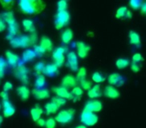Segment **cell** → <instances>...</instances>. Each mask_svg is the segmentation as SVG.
<instances>
[{"instance_id": "1", "label": "cell", "mask_w": 146, "mask_h": 128, "mask_svg": "<svg viewBox=\"0 0 146 128\" xmlns=\"http://www.w3.org/2000/svg\"><path fill=\"white\" fill-rule=\"evenodd\" d=\"M19 10L27 15H36L41 13L46 7L43 0H19Z\"/></svg>"}, {"instance_id": "2", "label": "cell", "mask_w": 146, "mask_h": 128, "mask_svg": "<svg viewBox=\"0 0 146 128\" xmlns=\"http://www.w3.org/2000/svg\"><path fill=\"white\" fill-rule=\"evenodd\" d=\"M10 45L13 48H28L31 45H34L30 38V35H19L15 36L11 40H9Z\"/></svg>"}, {"instance_id": "3", "label": "cell", "mask_w": 146, "mask_h": 128, "mask_svg": "<svg viewBox=\"0 0 146 128\" xmlns=\"http://www.w3.org/2000/svg\"><path fill=\"white\" fill-rule=\"evenodd\" d=\"M69 21H70V14L68 11H57L54 17V26L57 30H59V29H62L63 27L66 26L69 23Z\"/></svg>"}, {"instance_id": "4", "label": "cell", "mask_w": 146, "mask_h": 128, "mask_svg": "<svg viewBox=\"0 0 146 128\" xmlns=\"http://www.w3.org/2000/svg\"><path fill=\"white\" fill-rule=\"evenodd\" d=\"M74 114H75V110L73 109V108H69V109L66 110H61V111H59L56 114L55 120H56V122H59L60 124L70 123L73 120Z\"/></svg>"}, {"instance_id": "5", "label": "cell", "mask_w": 146, "mask_h": 128, "mask_svg": "<svg viewBox=\"0 0 146 128\" xmlns=\"http://www.w3.org/2000/svg\"><path fill=\"white\" fill-rule=\"evenodd\" d=\"M80 121L85 126H93L98 122V116L95 112L83 110L80 115Z\"/></svg>"}, {"instance_id": "6", "label": "cell", "mask_w": 146, "mask_h": 128, "mask_svg": "<svg viewBox=\"0 0 146 128\" xmlns=\"http://www.w3.org/2000/svg\"><path fill=\"white\" fill-rule=\"evenodd\" d=\"M67 52V49L65 47H57L52 51V58L54 60V63L58 67L64 64L65 62V53Z\"/></svg>"}, {"instance_id": "7", "label": "cell", "mask_w": 146, "mask_h": 128, "mask_svg": "<svg viewBox=\"0 0 146 128\" xmlns=\"http://www.w3.org/2000/svg\"><path fill=\"white\" fill-rule=\"evenodd\" d=\"M28 74H29V69L25 65H23V64H19L14 71V76L19 81L22 82L23 84H27L29 82Z\"/></svg>"}, {"instance_id": "8", "label": "cell", "mask_w": 146, "mask_h": 128, "mask_svg": "<svg viewBox=\"0 0 146 128\" xmlns=\"http://www.w3.org/2000/svg\"><path fill=\"white\" fill-rule=\"evenodd\" d=\"M7 29H8V33L6 35L7 40H11L12 38H14L15 36H17L19 33V24L16 21V19L13 18L10 21L7 22Z\"/></svg>"}, {"instance_id": "9", "label": "cell", "mask_w": 146, "mask_h": 128, "mask_svg": "<svg viewBox=\"0 0 146 128\" xmlns=\"http://www.w3.org/2000/svg\"><path fill=\"white\" fill-rule=\"evenodd\" d=\"M67 66L72 71L78 70V56L74 51H70L67 53Z\"/></svg>"}, {"instance_id": "10", "label": "cell", "mask_w": 146, "mask_h": 128, "mask_svg": "<svg viewBox=\"0 0 146 128\" xmlns=\"http://www.w3.org/2000/svg\"><path fill=\"white\" fill-rule=\"evenodd\" d=\"M76 48H77V56L80 57V58H86L89 54V51H90V46L88 44L84 42H79L76 43Z\"/></svg>"}, {"instance_id": "11", "label": "cell", "mask_w": 146, "mask_h": 128, "mask_svg": "<svg viewBox=\"0 0 146 128\" xmlns=\"http://www.w3.org/2000/svg\"><path fill=\"white\" fill-rule=\"evenodd\" d=\"M102 109V103L99 100H89L85 103L83 110H87V111L91 112H99Z\"/></svg>"}, {"instance_id": "12", "label": "cell", "mask_w": 146, "mask_h": 128, "mask_svg": "<svg viewBox=\"0 0 146 128\" xmlns=\"http://www.w3.org/2000/svg\"><path fill=\"white\" fill-rule=\"evenodd\" d=\"M53 92L56 94L57 96H60L62 98H65L66 100H72L73 95L71 93V91H69L66 87L64 86H59V87H54L53 88Z\"/></svg>"}, {"instance_id": "13", "label": "cell", "mask_w": 146, "mask_h": 128, "mask_svg": "<svg viewBox=\"0 0 146 128\" xmlns=\"http://www.w3.org/2000/svg\"><path fill=\"white\" fill-rule=\"evenodd\" d=\"M2 109L4 117H11L15 114V108L12 105V103L9 101V99L2 100Z\"/></svg>"}, {"instance_id": "14", "label": "cell", "mask_w": 146, "mask_h": 128, "mask_svg": "<svg viewBox=\"0 0 146 128\" xmlns=\"http://www.w3.org/2000/svg\"><path fill=\"white\" fill-rule=\"evenodd\" d=\"M104 95L106 97L110 98V99H116L120 96V92L117 88H115V86L113 85H108L104 88Z\"/></svg>"}, {"instance_id": "15", "label": "cell", "mask_w": 146, "mask_h": 128, "mask_svg": "<svg viewBox=\"0 0 146 128\" xmlns=\"http://www.w3.org/2000/svg\"><path fill=\"white\" fill-rule=\"evenodd\" d=\"M108 82L110 85L113 86H122L125 82L124 78L118 73H112L108 76Z\"/></svg>"}, {"instance_id": "16", "label": "cell", "mask_w": 146, "mask_h": 128, "mask_svg": "<svg viewBox=\"0 0 146 128\" xmlns=\"http://www.w3.org/2000/svg\"><path fill=\"white\" fill-rule=\"evenodd\" d=\"M32 94L36 99L38 100H43L46 99L50 96V92L49 90L45 89V88H34L32 90Z\"/></svg>"}, {"instance_id": "17", "label": "cell", "mask_w": 146, "mask_h": 128, "mask_svg": "<svg viewBox=\"0 0 146 128\" xmlns=\"http://www.w3.org/2000/svg\"><path fill=\"white\" fill-rule=\"evenodd\" d=\"M76 84H77V79L71 74L64 76L62 78V81H61V85L66 88H73L74 86H76Z\"/></svg>"}, {"instance_id": "18", "label": "cell", "mask_w": 146, "mask_h": 128, "mask_svg": "<svg viewBox=\"0 0 146 128\" xmlns=\"http://www.w3.org/2000/svg\"><path fill=\"white\" fill-rule=\"evenodd\" d=\"M5 56H6L8 65H10L11 67H15V66L18 64V62H19L18 55H16L15 53H13L12 51H10V50L5 51Z\"/></svg>"}, {"instance_id": "19", "label": "cell", "mask_w": 146, "mask_h": 128, "mask_svg": "<svg viewBox=\"0 0 146 128\" xmlns=\"http://www.w3.org/2000/svg\"><path fill=\"white\" fill-rule=\"evenodd\" d=\"M58 66L55 64V63H50V64H47L45 65V69L43 74H45L48 77H53L58 73Z\"/></svg>"}, {"instance_id": "20", "label": "cell", "mask_w": 146, "mask_h": 128, "mask_svg": "<svg viewBox=\"0 0 146 128\" xmlns=\"http://www.w3.org/2000/svg\"><path fill=\"white\" fill-rule=\"evenodd\" d=\"M16 92L17 95L20 97L21 100H27L29 98V96H30V90L25 85H21L19 87H17Z\"/></svg>"}, {"instance_id": "21", "label": "cell", "mask_w": 146, "mask_h": 128, "mask_svg": "<svg viewBox=\"0 0 146 128\" xmlns=\"http://www.w3.org/2000/svg\"><path fill=\"white\" fill-rule=\"evenodd\" d=\"M87 95L89 98H91V99H95V98H98L101 96L102 92H101V88H100L99 85H94L92 86L90 89L87 90Z\"/></svg>"}, {"instance_id": "22", "label": "cell", "mask_w": 146, "mask_h": 128, "mask_svg": "<svg viewBox=\"0 0 146 128\" xmlns=\"http://www.w3.org/2000/svg\"><path fill=\"white\" fill-rule=\"evenodd\" d=\"M42 114H43V109L38 104H36L34 107L31 108L30 116H31V118H32V120H34V121H37V120L42 116Z\"/></svg>"}, {"instance_id": "23", "label": "cell", "mask_w": 146, "mask_h": 128, "mask_svg": "<svg viewBox=\"0 0 146 128\" xmlns=\"http://www.w3.org/2000/svg\"><path fill=\"white\" fill-rule=\"evenodd\" d=\"M40 45L45 49L46 52H50L53 50V43L51 41V39L47 36H43L40 39Z\"/></svg>"}, {"instance_id": "24", "label": "cell", "mask_w": 146, "mask_h": 128, "mask_svg": "<svg viewBox=\"0 0 146 128\" xmlns=\"http://www.w3.org/2000/svg\"><path fill=\"white\" fill-rule=\"evenodd\" d=\"M22 26H23V28H24L25 32L32 33V32H35V31H36V29H35V25L31 19H23L22 20Z\"/></svg>"}, {"instance_id": "25", "label": "cell", "mask_w": 146, "mask_h": 128, "mask_svg": "<svg viewBox=\"0 0 146 128\" xmlns=\"http://www.w3.org/2000/svg\"><path fill=\"white\" fill-rule=\"evenodd\" d=\"M73 38V32L71 29H65L62 33H61V40L64 44H68L71 42Z\"/></svg>"}, {"instance_id": "26", "label": "cell", "mask_w": 146, "mask_h": 128, "mask_svg": "<svg viewBox=\"0 0 146 128\" xmlns=\"http://www.w3.org/2000/svg\"><path fill=\"white\" fill-rule=\"evenodd\" d=\"M58 109H59V106H57L53 101L48 102V103H46V104H45V106H44L45 113L48 114V115H49V114L56 113V112L58 111Z\"/></svg>"}, {"instance_id": "27", "label": "cell", "mask_w": 146, "mask_h": 128, "mask_svg": "<svg viewBox=\"0 0 146 128\" xmlns=\"http://www.w3.org/2000/svg\"><path fill=\"white\" fill-rule=\"evenodd\" d=\"M128 37H129V42L131 43L132 45L138 46V45H140V43H141L140 36L135 32V31H130Z\"/></svg>"}, {"instance_id": "28", "label": "cell", "mask_w": 146, "mask_h": 128, "mask_svg": "<svg viewBox=\"0 0 146 128\" xmlns=\"http://www.w3.org/2000/svg\"><path fill=\"white\" fill-rule=\"evenodd\" d=\"M35 57H36V54H35L33 49H26V50H24V52H23V54H22V58L25 62L32 61Z\"/></svg>"}, {"instance_id": "29", "label": "cell", "mask_w": 146, "mask_h": 128, "mask_svg": "<svg viewBox=\"0 0 146 128\" xmlns=\"http://www.w3.org/2000/svg\"><path fill=\"white\" fill-rule=\"evenodd\" d=\"M129 64H130V61L128 60L127 58H119V59H117L115 62V65L118 69H124V68L127 67Z\"/></svg>"}, {"instance_id": "30", "label": "cell", "mask_w": 146, "mask_h": 128, "mask_svg": "<svg viewBox=\"0 0 146 128\" xmlns=\"http://www.w3.org/2000/svg\"><path fill=\"white\" fill-rule=\"evenodd\" d=\"M46 84V80H45V77L42 75V74H39L37 75L36 79H35V83H34V87L35 88H43Z\"/></svg>"}, {"instance_id": "31", "label": "cell", "mask_w": 146, "mask_h": 128, "mask_svg": "<svg viewBox=\"0 0 146 128\" xmlns=\"http://www.w3.org/2000/svg\"><path fill=\"white\" fill-rule=\"evenodd\" d=\"M91 78H92V81H94L97 84L102 83V82L105 81V76L102 73H100V72H94V73L92 74Z\"/></svg>"}, {"instance_id": "32", "label": "cell", "mask_w": 146, "mask_h": 128, "mask_svg": "<svg viewBox=\"0 0 146 128\" xmlns=\"http://www.w3.org/2000/svg\"><path fill=\"white\" fill-rule=\"evenodd\" d=\"M7 65H8L7 61L5 60L3 57H0V78L4 77L5 72H6Z\"/></svg>"}, {"instance_id": "33", "label": "cell", "mask_w": 146, "mask_h": 128, "mask_svg": "<svg viewBox=\"0 0 146 128\" xmlns=\"http://www.w3.org/2000/svg\"><path fill=\"white\" fill-rule=\"evenodd\" d=\"M127 10H128V8L125 6L119 7L115 12V17L117 19H124L125 18V14H126V12H127Z\"/></svg>"}, {"instance_id": "34", "label": "cell", "mask_w": 146, "mask_h": 128, "mask_svg": "<svg viewBox=\"0 0 146 128\" xmlns=\"http://www.w3.org/2000/svg\"><path fill=\"white\" fill-rule=\"evenodd\" d=\"M44 69H45V63L42 62V61H39V62H37L34 65V71L37 75H39V74H43Z\"/></svg>"}, {"instance_id": "35", "label": "cell", "mask_w": 146, "mask_h": 128, "mask_svg": "<svg viewBox=\"0 0 146 128\" xmlns=\"http://www.w3.org/2000/svg\"><path fill=\"white\" fill-rule=\"evenodd\" d=\"M86 76H87V70L84 67H81L77 70V75H76L77 81H81L83 79H86Z\"/></svg>"}, {"instance_id": "36", "label": "cell", "mask_w": 146, "mask_h": 128, "mask_svg": "<svg viewBox=\"0 0 146 128\" xmlns=\"http://www.w3.org/2000/svg\"><path fill=\"white\" fill-rule=\"evenodd\" d=\"M143 4V0H129V5L132 9L137 10L140 9V7Z\"/></svg>"}, {"instance_id": "37", "label": "cell", "mask_w": 146, "mask_h": 128, "mask_svg": "<svg viewBox=\"0 0 146 128\" xmlns=\"http://www.w3.org/2000/svg\"><path fill=\"white\" fill-rule=\"evenodd\" d=\"M0 4L6 10H11V8L14 5V0H0Z\"/></svg>"}, {"instance_id": "38", "label": "cell", "mask_w": 146, "mask_h": 128, "mask_svg": "<svg viewBox=\"0 0 146 128\" xmlns=\"http://www.w3.org/2000/svg\"><path fill=\"white\" fill-rule=\"evenodd\" d=\"M68 8V0H59L57 2V11L67 10Z\"/></svg>"}, {"instance_id": "39", "label": "cell", "mask_w": 146, "mask_h": 128, "mask_svg": "<svg viewBox=\"0 0 146 128\" xmlns=\"http://www.w3.org/2000/svg\"><path fill=\"white\" fill-rule=\"evenodd\" d=\"M51 101H53L57 106H59V107L65 105V103H66V99H65V98H62V97H60V96H57V95L54 96V97H52V100H51Z\"/></svg>"}, {"instance_id": "40", "label": "cell", "mask_w": 146, "mask_h": 128, "mask_svg": "<svg viewBox=\"0 0 146 128\" xmlns=\"http://www.w3.org/2000/svg\"><path fill=\"white\" fill-rule=\"evenodd\" d=\"M34 52H35V54H36V56H39V57H41V56H43V54H45L46 53V51H45V49L43 48L42 46H41L40 44L39 45H36L35 44L34 45Z\"/></svg>"}, {"instance_id": "41", "label": "cell", "mask_w": 146, "mask_h": 128, "mask_svg": "<svg viewBox=\"0 0 146 128\" xmlns=\"http://www.w3.org/2000/svg\"><path fill=\"white\" fill-rule=\"evenodd\" d=\"M71 93H72L73 96H79V97H81L82 94H83V89L81 87H79V86H74L72 88V90H71Z\"/></svg>"}, {"instance_id": "42", "label": "cell", "mask_w": 146, "mask_h": 128, "mask_svg": "<svg viewBox=\"0 0 146 128\" xmlns=\"http://www.w3.org/2000/svg\"><path fill=\"white\" fill-rule=\"evenodd\" d=\"M79 82H80V87H81L83 90H88V89H90V88L92 87L91 82L88 81V80H86V79H83V80H81V81H79Z\"/></svg>"}, {"instance_id": "43", "label": "cell", "mask_w": 146, "mask_h": 128, "mask_svg": "<svg viewBox=\"0 0 146 128\" xmlns=\"http://www.w3.org/2000/svg\"><path fill=\"white\" fill-rule=\"evenodd\" d=\"M55 126H56L55 118H48L45 121V128H55Z\"/></svg>"}, {"instance_id": "44", "label": "cell", "mask_w": 146, "mask_h": 128, "mask_svg": "<svg viewBox=\"0 0 146 128\" xmlns=\"http://www.w3.org/2000/svg\"><path fill=\"white\" fill-rule=\"evenodd\" d=\"M142 61H143V56H142L140 53H135V54H133V56H132V63H137V64H139Z\"/></svg>"}, {"instance_id": "45", "label": "cell", "mask_w": 146, "mask_h": 128, "mask_svg": "<svg viewBox=\"0 0 146 128\" xmlns=\"http://www.w3.org/2000/svg\"><path fill=\"white\" fill-rule=\"evenodd\" d=\"M6 28H7V23L4 21V19L0 17V33L6 30Z\"/></svg>"}, {"instance_id": "46", "label": "cell", "mask_w": 146, "mask_h": 128, "mask_svg": "<svg viewBox=\"0 0 146 128\" xmlns=\"http://www.w3.org/2000/svg\"><path fill=\"white\" fill-rule=\"evenodd\" d=\"M12 88H13V84L11 83V82H9V81L5 82L4 85H3V90H4V91H6V92L12 90Z\"/></svg>"}, {"instance_id": "47", "label": "cell", "mask_w": 146, "mask_h": 128, "mask_svg": "<svg viewBox=\"0 0 146 128\" xmlns=\"http://www.w3.org/2000/svg\"><path fill=\"white\" fill-rule=\"evenodd\" d=\"M131 70L134 72V73H137V72H139L140 71L139 64H137V63H132V64H131Z\"/></svg>"}, {"instance_id": "48", "label": "cell", "mask_w": 146, "mask_h": 128, "mask_svg": "<svg viewBox=\"0 0 146 128\" xmlns=\"http://www.w3.org/2000/svg\"><path fill=\"white\" fill-rule=\"evenodd\" d=\"M45 121H46V120L43 119V118H41V117H40V118H39V119L36 121V123H37V125L40 126V127H45Z\"/></svg>"}, {"instance_id": "49", "label": "cell", "mask_w": 146, "mask_h": 128, "mask_svg": "<svg viewBox=\"0 0 146 128\" xmlns=\"http://www.w3.org/2000/svg\"><path fill=\"white\" fill-rule=\"evenodd\" d=\"M0 97H1V99L2 100H7L8 99V93L3 90L2 92H0Z\"/></svg>"}, {"instance_id": "50", "label": "cell", "mask_w": 146, "mask_h": 128, "mask_svg": "<svg viewBox=\"0 0 146 128\" xmlns=\"http://www.w3.org/2000/svg\"><path fill=\"white\" fill-rule=\"evenodd\" d=\"M140 11H141L142 14L146 15V1H145V2H143V4H142V6L140 7Z\"/></svg>"}, {"instance_id": "51", "label": "cell", "mask_w": 146, "mask_h": 128, "mask_svg": "<svg viewBox=\"0 0 146 128\" xmlns=\"http://www.w3.org/2000/svg\"><path fill=\"white\" fill-rule=\"evenodd\" d=\"M131 17H132L131 11H130V10H127V12H126V14H125V18H126V19H130Z\"/></svg>"}, {"instance_id": "52", "label": "cell", "mask_w": 146, "mask_h": 128, "mask_svg": "<svg viewBox=\"0 0 146 128\" xmlns=\"http://www.w3.org/2000/svg\"><path fill=\"white\" fill-rule=\"evenodd\" d=\"M76 128H87V126H85V125H78V126H76Z\"/></svg>"}, {"instance_id": "53", "label": "cell", "mask_w": 146, "mask_h": 128, "mask_svg": "<svg viewBox=\"0 0 146 128\" xmlns=\"http://www.w3.org/2000/svg\"><path fill=\"white\" fill-rule=\"evenodd\" d=\"M2 121H3V118H2V116L0 115V125H1V123H2Z\"/></svg>"}, {"instance_id": "54", "label": "cell", "mask_w": 146, "mask_h": 128, "mask_svg": "<svg viewBox=\"0 0 146 128\" xmlns=\"http://www.w3.org/2000/svg\"><path fill=\"white\" fill-rule=\"evenodd\" d=\"M0 109H1V104H0Z\"/></svg>"}]
</instances>
